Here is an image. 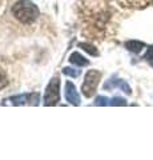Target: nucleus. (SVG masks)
I'll list each match as a JSON object with an SVG mask.
<instances>
[{
  "label": "nucleus",
  "mask_w": 153,
  "mask_h": 160,
  "mask_svg": "<svg viewBox=\"0 0 153 160\" xmlns=\"http://www.w3.org/2000/svg\"><path fill=\"white\" fill-rule=\"evenodd\" d=\"M12 15L24 24L33 23L39 16V8L31 0H19L12 7Z\"/></svg>",
  "instance_id": "f257e3e1"
},
{
  "label": "nucleus",
  "mask_w": 153,
  "mask_h": 160,
  "mask_svg": "<svg viewBox=\"0 0 153 160\" xmlns=\"http://www.w3.org/2000/svg\"><path fill=\"white\" fill-rule=\"evenodd\" d=\"M101 79V72L97 69H91L85 73L84 82L81 84V91L85 98H92L93 93L96 92V88L98 86V82Z\"/></svg>",
  "instance_id": "f03ea898"
},
{
  "label": "nucleus",
  "mask_w": 153,
  "mask_h": 160,
  "mask_svg": "<svg viewBox=\"0 0 153 160\" xmlns=\"http://www.w3.org/2000/svg\"><path fill=\"white\" fill-rule=\"evenodd\" d=\"M59 102H60V80L55 76L47 86L45 93H44V106H56Z\"/></svg>",
  "instance_id": "7ed1b4c3"
},
{
  "label": "nucleus",
  "mask_w": 153,
  "mask_h": 160,
  "mask_svg": "<svg viewBox=\"0 0 153 160\" xmlns=\"http://www.w3.org/2000/svg\"><path fill=\"white\" fill-rule=\"evenodd\" d=\"M40 102L37 93H22L11 96L3 102V106H37Z\"/></svg>",
  "instance_id": "20e7f679"
},
{
  "label": "nucleus",
  "mask_w": 153,
  "mask_h": 160,
  "mask_svg": "<svg viewBox=\"0 0 153 160\" xmlns=\"http://www.w3.org/2000/svg\"><path fill=\"white\" fill-rule=\"evenodd\" d=\"M64 95H65V99H67V102L69 104H72V106H80L81 99H80V95H79L77 89H76V87H75V84L73 83H71V82L65 83Z\"/></svg>",
  "instance_id": "39448f33"
},
{
  "label": "nucleus",
  "mask_w": 153,
  "mask_h": 160,
  "mask_svg": "<svg viewBox=\"0 0 153 160\" xmlns=\"http://www.w3.org/2000/svg\"><path fill=\"white\" fill-rule=\"evenodd\" d=\"M95 104L96 106H112V107H116V106H127V102L125 99L122 98H105V96H97L95 100Z\"/></svg>",
  "instance_id": "423d86ee"
},
{
  "label": "nucleus",
  "mask_w": 153,
  "mask_h": 160,
  "mask_svg": "<svg viewBox=\"0 0 153 160\" xmlns=\"http://www.w3.org/2000/svg\"><path fill=\"white\" fill-rule=\"evenodd\" d=\"M104 88H105V89L121 88L125 93H128V95H131V93H132V89H131V87H129V86H128V83H125V80L116 79V78H112V79L108 80V82L104 84Z\"/></svg>",
  "instance_id": "0eeeda50"
},
{
  "label": "nucleus",
  "mask_w": 153,
  "mask_h": 160,
  "mask_svg": "<svg viewBox=\"0 0 153 160\" xmlns=\"http://www.w3.org/2000/svg\"><path fill=\"white\" fill-rule=\"evenodd\" d=\"M69 63H71V64H76V66H79V67H85V66H88V64H89L88 59H85L81 53H79V52L71 53V56H69Z\"/></svg>",
  "instance_id": "6e6552de"
},
{
  "label": "nucleus",
  "mask_w": 153,
  "mask_h": 160,
  "mask_svg": "<svg viewBox=\"0 0 153 160\" xmlns=\"http://www.w3.org/2000/svg\"><path fill=\"white\" fill-rule=\"evenodd\" d=\"M125 47L128 51L131 52H135V53H139L142 48L145 47V44L142 42H139V40H129V42L125 43Z\"/></svg>",
  "instance_id": "1a4fd4ad"
},
{
  "label": "nucleus",
  "mask_w": 153,
  "mask_h": 160,
  "mask_svg": "<svg viewBox=\"0 0 153 160\" xmlns=\"http://www.w3.org/2000/svg\"><path fill=\"white\" fill-rule=\"evenodd\" d=\"M79 47H81L84 51H87L89 55H92V56H97L98 52H97V49L95 46H92V44H88V43H80L79 44Z\"/></svg>",
  "instance_id": "9d476101"
},
{
  "label": "nucleus",
  "mask_w": 153,
  "mask_h": 160,
  "mask_svg": "<svg viewBox=\"0 0 153 160\" xmlns=\"http://www.w3.org/2000/svg\"><path fill=\"white\" fill-rule=\"evenodd\" d=\"M64 75H67V76H71V78H77L79 75H80V71L79 69H75V68H69V67H65L63 69Z\"/></svg>",
  "instance_id": "9b49d317"
},
{
  "label": "nucleus",
  "mask_w": 153,
  "mask_h": 160,
  "mask_svg": "<svg viewBox=\"0 0 153 160\" xmlns=\"http://www.w3.org/2000/svg\"><path fill=\"white\" fill-rule=\"evenodd\" d=\"M7 84H8L7 75H6V72H4L3 69H0V89H3L4 87H7Z\"/></svg>",
  "instance_id": "f8f14e48"
},
{
  "label": "nucleus",
  "mask_w": 153,
  "mask_h": 160,
  "mask_svg": "<svg viewBox=\"0 0 153 160\" xmlns=\"http://www.w3.org/2000/svg\"><path fill=\"white\" fill-rule=\"evenodd\" d=\"M144 59H146V60H153V46L152 47H149L148 48V51H146V53H145V56H144Z\"/></svg>",
  "instance_id": "ddd939ff"
},
{
  "label": "nucleus",
  "mask_w": 153,
  "mask_h": 160,
  "mask_svg": "<svg viewBox=\"0 0 153 160\" xmlns=\"http://www.w3.org/2000/svg\"><path fill=\"white\" fill-rule=\"evenodd\" d=\"M151 66L153 67V60H151Z\"/></svg>",
  "instance_id": "4468645a"
}]
</instances>
